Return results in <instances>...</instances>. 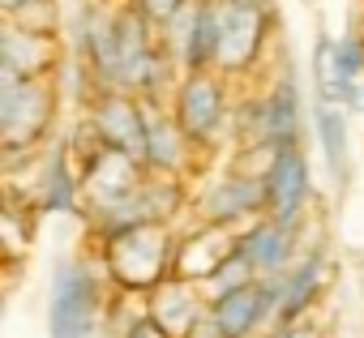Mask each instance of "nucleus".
I'll list each match as a JSON object with an SVG mask.
<instances>
[{
  "label": "nucleus",
  "mask_w": 364,
  "mask_h": 338,
  "mask_svg": "<svg viewBox=\"0 0 364 338\" xmlns=\"http://www.w3.org/2000/svg\"><path fill=\"white\" fill-rule=\"evenodd\" d=\"M90 338H120V334H116L112 325H103V329H99V334H90Z\"/></svg>",
  "instance_id": "nucleus-27"
},
{
  "label": "nucleus",
  "mask_w": 364,
  "mask_h": 338,
  "mask_svg": "<svg viewBox=\"0 0 364 338\" xmlns=\"http://www.w3.org/2000/svg\"><path fill=\"white\" fill-rule=\"evenodd\" d=\"M210 300L202 291V283L193 278H180V274H167L154 291H146V312L171 334V338H185L202 317H206Z\"/></svg>",
  "instance_id": "nucleus-18"
},
{
  "label": "nucleus",
  "mask_w": 364,
  "mask_h": 338,
  "mask_svg": "<svg viewBox=\"0 0 364 338\" xmlns=\"http://www.w3.org/2000/svg\"><path fill=\"white\" fill-rule=\"evenodd\" d=\"M223 5V48H219V73L249 77L266 48H270V31L279 26L270 0H219Z\"/></svg>",
  "instance_id": "nucleus-8"
},
{
  "label": "nucleus",
  "mask_w": 364,
  "mask_h": 338,
  "mask_svg": "<svg viewBox=\"0 0 364 338\" xmlns=\"http://www.w3.org/2000/svg\"><path fill=\"white\" fill-rule=\"evenodd\" d=\"M60 82L0 73V146L5 154H39L60 116Z\"/></svg>",
  "instance_id": "nucleus-3"
},
{
  "label": "nucleus",
  "mask_w": 364,
  "mask_h": 338,
  "mask_svg": "<svg viewBox=\"0 0 364 338\" xmlns=\"http://www.w3.org/2000/svg\"><path fill=\"white\" fill-rule=\"evenodd\" d=\"M116 283L107 274L103 253L86 240V249L60 253L48 270L43 329L48 338H90L107 325Z\"/></svg>",
  "instance_id": "nucleus-1"
},
{
  "label": "nucleus",
  "mask_w": 364,
  "mask_h": 338,
  "mask_svg": "<svg viewBox=\"0 0 364 338\" xmlns=\"http://www.w3.org/2000/svg\"><path fill=\"white\" fill-rule=\"evenodd\" d=\"M116 334H120V338H171V334L150 317V312H137V317H133V321H124Z\"/></svg>",
  "instance_id": "nucleus-22"
},
{
  "label": "nucleus",
  "mask_w": 364,
  "mask_h": 338,
  "mask_svg": "<svg viewBox=\"0 0 364 338\" xmlns=\"http://www.w3.org/2000/svg\"><path fill=\"white\" fill-rule=\"evenodd\" d=\"M262 214H266V185H262V176L245 172V167L228 163L219 172L193 180V197H189L193 223H215V227L240 231L245 223H253Z\"/></svg>",
  "instance_id": "nucleus-5"
},
{
  "label": "nucleus",
  "mask_w": 364,
  "mask_h": 338,
  "mask_svg": "<svg viewBox=\"0 0 364 338\" xmlns=\"http://www.w3.org/2000/svg\"><path fill=\"white\" fill-rule=\"evenodd\" d=\"M167 107L206 158L236 150V99H232L228 73H219V69L180 73Z\"/></svg>",
  "instance_id": "nucleus-2"
},
{
  "label": "nucleus",
  "mask_w": 364,
  "mask_h": 338,
  "mask_svg": "<svg viewBox=\"0 0 364 338\" xmlns=\"http://www.w3.org/2000/svg\"><path fill=\"white\" fill-rule=\"evenodd\" d=\"M304 236H309V223L291 227V223H283L274 214H262V219H253V223H245L236 231V249L253 261L257 278H270V274H283L300 257V249L309 244Z\"/></svg>",
  "instance_id": "nucleus-12"
},
{
  "label": "nucleus",
  "mask_w": 364,
  "mask_h": 338,
  "mask_svg": "<svg viewBox=\"0 0 364 338\" xmlns=\"http://www.w3.org/2000/svg\"><path fill=\"white\" fill-rule=\"evenodd\" d=\"M270 338H326V329H321L313 317H304V321H287V325H279Z\"/></svg>",
  "instance_id": "nucleus-23"
},
{
  "label": "nucleus",
  "mask_w": 364,
  "mask_h": 338,
  "mask_svg": "<svg viewBox=\"0 0 364 338\" xmlns=\"http://www.w3.org/2000/svg\"><path fill=\"white\" fill-rule=\"evenodd\" d=\"M232 249H236V231L232 227H215V223H193L189 219L185 231H176V270L171 274L206 283Z\"/></svg>",
  "instance_id": "nucleus-19"
},
{
  "label": "nucleus",
  "mask_w": 364,
  "mask_h": 338,
  "mask_svg": "<svg viewBox=\"0 0 364 338\" xmlns=\"http://www.w3.org/2000/svg\"><path fill=\"white\" fill-rule=\"evenodd\" d=\"M146 176V167L124 154V150H112V146H99L82 158V189H86V210L90 206H107L116 197H129ZM82 210V214H86Z\"/></svg>",
  "instance_id": "nucleus-16"
},
{
  "label": "nucleus",
  "mask_w": 364,
  "mask_h": 338,
  "mask_svg": "<svg viewBox=\"0 0 364 338\" xmlns=\"http://www.w3.org/2000/svg\"><path fill=\"white\" fill-rule=\"evenodd\" d=\"M176 223H141L133 231H120L107 244H95L107 261V274L116 291L146 295L176 270Z\"/></svg>",
  "instance_id": "nucleus-4"
},
{
  "label": "nucleus",
  "mask_w": 364,
  "mask_h": 338,
  "mask_svg": "<svg viewBox=\"0 0 364 338\" xmlns=\"http://www.w3.org/2000/svg\"><path fill=\"white\" fill-rule=\"evenodd\" d=\"M206 163L210 158L189 141V133L180 129V120L171 116V107L146 99V172L198 180Z\"/></svg>",
  "instance_id": "nucleus-11"
},
{
  "label": "nucleus",
  "mask_w": 364,
  "mask_h": 338,
  "mask_svg": "<svg viewBox=\"0 0 364 338\" xmlns=\"http://www.w3.org/2000/svg\"><path fill=\"white\" fill-rule=\"evenodd\" d=\"M326 287H330V253H326V240H313V244H304V249H300V257L283 270L279 325L313 317V308L321 304Z\"/></svg>",
  "instance_id": "nucleus-14"
},
{
  "label": "nucleus",
  "mask_w": 364,
  "mask_h": 338,
  "mask_svg": "<svg viewBox=\"0 0 364 338\" xmlns=\"http://www.w3.org/2000/svg\"><path fill=\"white\" fill-rule=\"evenodd\" d=\"M137 5H141V9H146V13H150L159 26H163V22H167V18H171L180 5H185V0H137Z\"/></svg>",
  "instance_id": "nucleus-24"
},
{
  "label": "nucleus",
  "mask_w": 364,
  "mask_h": 338,
  "mask_svg": "<svg viewBox=\"0 0 364 338\" xmlns=\"http://www.w3.org/2000/svg\"><path fill=\"white\" fill-rule=\"evenodd\" d=\"M22 5H31V0H0V13H5V18H9V13H18Z\"/></svg>",
  "instance_id": "nucleus-26"
},
{
  "label": "nucleus",
  "mask_w": 364,
  "mask_h": 338,
  "mask_svg": "<svg viewBox=\"0 0 364 338\" xmlns=\"http://www.w3.org/2000/svg\"><path fill=\"white\" fill-rule=\"evenodd\" d=\"M262 185H266V214H274L291 227L309 223L313 202H317V180H313V163H309L304 141L274 150L270 167L262 172Z\"/></svg>",
  "instance_id": "nucleus-9"
},
{
  "label": "nucleus",
  "mask_w": 364,
  "mask_h": 338,
  "mask_svg": "<svg viewBox=\"0 0 364 338\" xmlns=\"http://www.w3.org/2000/svg\"><path fill=\"white\" fill-rule=\"evenodd\" d=\"M262 99H266V129H270V141H274V146H296V141H304L309 103H304V82H300L296 65H283V69L262 86Z\"/></svg>",
  "instance_id": "nucleus-17"
},
{
  "label": "nucleus",
  "mask_w": 364,
  "mask_h": 338,
  "mask_svg": "<svg viewBox=\"0 0 364 338\" xmlns=\"http://www.w3.org/2000/svg\"><path fill=\"white\" fill-rule=\"evenodd\" d=\"M309 133L321 158V172L330 176L334 189L351 185V111L330 103V99H309Z\"/></svg>",
  "instance_id": "nucleus-15"
},
{
  "label": "nucleus",
  "mask_w": 364,
  "mask_h": 338,
  "mask_svg": "<svg viewBox=\"0 0 364 338\" xmlns=\"http://www.w3.org/2000/svg\"><path fill=\"white\" fill-rule=\"evenodd\" d=\"M253 278H257L253 261H249L240 249H232V253L219 261V270L202 283V291H206V300H219V295H228V291H236V287H245V283H253Z\"/></svg>",
  "instance_id": "nucleus-21"
},
{
  "label": "nucleus",
  "mask_w": 364,
  "mask_h": 338,
  "mask_svg": "<svg viewBox=\"0 0 364 338\" xmlns=\"http://www.w3.org/2000/svg\"><path fill=\"white\" fill-rule=\"evenodd\" d=\"M86 120L95 137L112 150L133 154L146 167V99L133 90H99L86 107Z\"/></svg>",
  "instance_id": "nucleus-10"
},
{
  "label": "nucleus",
  "mask_w": 364,
  "mask_h": 338,
  "mask_svg": "<svg viewBox=\"0 0 364 338\" xmlns=\"http://www.w3.org/2000/svg\"><path fill=\"white\" fill-rule=\"evenodd\" d=\"M26 206H35L39 219H60V214H73L82 219L86 210V189H82V163L77 154L69 150V141H48L43 154L35 158L31 167V189L22 197Z\"/></svg>",
  "instance_id": "nucleus-7"
},
{
  "label": "nucleus",
  "mask_w": 364,
  "mask_h": 338,
  "mask_svg": "<svg viewBox=\"0 0 364 338\" xmlns=\"http://www.w3.org/2000/svg\"><path fill=\"white\" fill-rule=\"evenodd\" d=\"M163 48L171 60L193 73V69H219V48H223V5L219 0H185L163 26H159Z\"/></svg>",
  "instance_id": "nucleus-6"
},
{
  "label": "nucleus",
  "mask_w": 364,
  "mask_h": 338,
  "mask_svg": "<svg viewBox=\"0 0 364 338\" xmlns=\"http://www.w3.org/2000/svg\"><path fill=\"white\" fill-rule=\"evenodd\" d=\"M185 338H223V329H219V321H215V312L206 308V317H202V321H198V325H193V329H189Z\"/></svg>",
  "instance_id": "nucleus-25"
},
{
  "label": "nucleus",
  "mask_w": 364,
  "mask_h": 338,
  "mask_svg": "<svg viewBox=\"0 0 364 338\" xmlns=\"http://www.w3.org/2000/svg\"><path fill=\"white\" fill-rule=\"evenodd\" d=\"M69 56L65 35L31 31L18 22H0V73L18 77H52Z\"/></svg>",
  "instance_id": "nucleus-13"
},
{
  "label": "nucleus",
  "mask_w": 364,
  "mask_h": 338,
  "mask_svg": "<svg viewBox=\"0 0 364 338\" xmlns=\"http://www.w3.org/2000/svg\"><path fill=\"white\" fill-rule=\"evenodd\" d=\"M309 82H313V94L317 99H330L343 107V94H347V77H343V65H338V48H334V35H317L313 43V56H309Z\"/></svg>",
  "instance_id": "nucleus-20"
}]
</instances>
